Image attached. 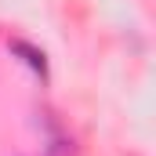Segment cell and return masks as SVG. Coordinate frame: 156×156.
<instances>
[{"mask_svg":"<svg viewBox=\"0 0 156 156\" xmlns=\"http://www.w3.org/2000/svg\"><path fill=\"white\" fill-rule=\"evenodd\" d=\"M11 51H15V55H22V58H26V66H29V69H37L40 76L47 73V62H44V51H37L33 44H26V40H11Z\"/></svg>","mask_w":156,"mask_h":156,"instance_id":"cell-1","label":"cell"}]
</instances>
